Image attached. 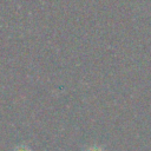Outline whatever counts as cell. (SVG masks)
<instances>
[{"label":"cell","instance_id":"obj_2","mask_svg":"<svg viewBox=\"0 0 151 151\" xmlns=\"http://www.w3.org/2000/svg\"><path fill=\"white\" fill-rule=\"evenodd\" d=\"M13 151H33L28 145H26V144H20V145H18L17 147H14V150Z\"/></svg>","mask_w":151,"mask_h":151},{"label":"cell","instance_id":"obj_1","mask_svg":"<svg viewBox=\"0 0 151 151\" xmlns=\"http://www.w3.org/2000/svg\"><path fill=\"white\" fill-rule=\"evenodd\" d=\"M84 151H105V149L101 146V145H90V146H87Z\"/></svg>","mask_w":151,"mask_h":151}]
</instances>
